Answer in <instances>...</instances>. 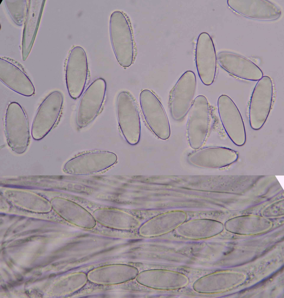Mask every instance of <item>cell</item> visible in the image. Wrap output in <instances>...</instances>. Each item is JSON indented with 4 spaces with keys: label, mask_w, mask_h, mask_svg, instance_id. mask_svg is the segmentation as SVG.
Masks as SVG:
<instances>
[{
    "label": "cell",
    "mask_w": 284,
    "mask_h": 298,
    "mask_svg": "<svg viewBox=\"0 0 284 298\" xmlns=\"http://www.w3.org/2000/svg\"><path fill=\"white\" fill-rule=\"evenodd\" d=\"M139 98L142 111L148 123L150 126H158L169 136L167 117L156 96L150 91L144 89L140 93Z\"/></svg>",
    "instance_id": "9"
},
{
    "label": "cell",
    "mask_w": 284,
    "mask_h": 298,
    "mask_svg": "<svg viewBox=\"0 0 284 298\" xmlns=\"http://www.w3.org/2000/svg\"><path fill=\"white\" fill-rule=\"evenodd\" d=\"M9 284L11 286H17L19 285V283L15 281H12L10 282L9 283Z\"/></svg>",
    "instance_id": "14"
},
{
    "label": "cell",
    "mask_w": 284,
    "mask_h": 298,
    "mask_svg": "<svg viewBox=\"0 0 284 298\" xmlns=\"http://www.w3.org/2000/svg\"><path fill=\"white\" fill-rule=\"evenodd\" d=\"M33 279H29L25 283V284L26 285H28L30 283H31L32 282V281H33Z\"/></svg>",
    "instance_id": "15"
},
{
    "label": "cell",
    "mask_w": 284,
    "mask_h": 298,
    "mask_svg": "<svg viewBox=\"0 0 284 298\" xmlns=\"http://www.w3.org/2000/svg\"><path fill=\"white\" fill-rule=\"evenodd\" d=\"M226 149L209 147L194 152L188 156V160L194 166L200 168H213L223 167L228 164Z\"/></svg>",
    "instance_id": "12"
},
{
    "label": "cell",
    "mask_w": 284,
    "mask_h": 298,
    "mask_svg": "<svg viewBox=\"0 0 284 298\" xmlns=\"http://www.w3.org/2000/svg\"><path fill=\"white\" fill-rule=\"evenodd\" d=\"M63 101V95L59 91H54L48 95L38 108L32 128L51 129L60 114Z\"/></svg>",
    "instance_id": "10"
},
{
    "label": "cell",
    "mask_w": 284,
    "mask_h": 298,
    "mask_svg": "<svg viewBox=\"0 0 284 298\" xmlns=\"http://www.w3.org/2000/svg\"><path fill=\"white\" fill-rule=\"evenodd\" d=\"M273 91L272 81L269 76H263L257 82L249 106V120L252 125L261 126L266 121L271 110Z\"/></svg>",
    "instance_id": "5"
},
{
    "label": "cell",
    "mask_w": 284,
    "mask_h": 298,
    "mask_svg": "<svg viewBox=\"0 0 284 298\" xmlns=\"http://www.w3.org/2000/svg\"><path fill=\"white\" fill-rule=\"evenodd\" d=\"M2 287L4 290H7V288L5 285H3Z\"/></svg>",
    "instance_id": "18"
},
{
    "label": "cell",
    "mask_w": 284,
    "mask_h": 298,
    "mask_svg": "<svg viewBox=\"0 0 284 298\" xmlns=\"http://www.w3.org/2000/svg\"><path fill=\"white\" fill-rule=\"evenodd\" d=\"M31 269H27V270H26V272H29V271H31Z\"/></svg>",
    "instance_id": "21"
},
{
    "label": "cell",
    "mask_w": 284,
    "mask_h": 298,
    "mask_svg": "<svg viewBox=\"0 0 284 298\" xmlns=\"http://www.w3.org/2000/svg\"><path fill=\"white\" fill-rule=\"evenodd\" d=\"M55 276V274H52L50 275L49 277V278H51Z\"/></svg>",
    "instance_id": "19"
},
{
    "label": "cell",
    "mask_w": 284,
    "mask_h": 298,
    "mask_svg": "<svg viewBox=\"0 0 284 298\" xmlns=\"http://www.w3.org/2000/svg\"><path fill=\"white\" fill-rule=\"evenodd\" d=\"M41 274L42 273L40 272H36L35 273V274L38 276H40L41 275Z\"/></svg>",
    "instance_id": "17"
},
{
    "label": "cell",
    "mask_w": 284,
    "mask_h": 298,
    "mask_svg": "<svg viewBox=\"0 0 284 298\" xmlns=\"http://www.w3.org/2000/svg\"><path fill=\"white\" fill-rule=\"evenodd\" d=\"M25 293L26 294V295L28 296H29L30 295V294L28 291H25Z\"/></svg>",
    "instance_id": "20"
},
{
    "label": "cell",
    "mask_w": 284,
    "mask_h": 298,
    "mask_svg": "<svg viewBox=\"0 0 284 298\" xmlns=\"http://www.w3.org/2000/svg\"><path fill=\"white\" fill-rule=\"evenodd\" d=\"M106 83L101 78L94 80L88 87L81 98L76 112L78 122L89 121L99 112L106 93Z\"/></svg>",
    "instance_id": "7"
},
{
    "label": "cell",
    "mask_w": 284,
    "mask_h": 298,
    "mask_svg": "<svg viewBox=\"0 0 284 298\" xmlns=\"http://www.w3.org/2000/svg\"><path fill=\"white\" fill-rule=\"evenodd\" d=\"M109 31L112 45L119 63L123 67L130 66L134 55L133 35L128 19L121 12L116 10L111 14Z\"/></svg>",
    "instance_id": "1"
},
{
    "label": "cell",
    "mask_w": 284,
    "mask_h": 298,
    "mask_svg": "<svg viewBox=\"0 0 284 298\" xmlns=\"http://www.w3.org/2000/svg\"><path fill=\"white\" fill-rule=\"evenodd\" d=\"M218 62L225 71L239 78L257 81L263 76L261 70L251 61L241 57H233L227 53H219L216 57Z\"/></svg>",
    "instance_id": "8"
},
{
    "label": "cell",
    "mask_w": 284,
    "mask_h": 298,
    "mask_svg": "<svg viewBox=\"0 0 284 298\" xmlns=\"http://www.w3.org/2000/svg\"><path fill=\"white\" fill-rule=\"evenodd\" d=\"M210 122V109L208 101L204 96L200 95L194 100L189 111L187 133L190 146L199 148L206 137Z\"/></svg>",
    "instance_id": "2"
},
{
    "label": "cell",
    "mask_w": 284,
    "mask_h": 298,
    "mask_svg": "<svg viewBox=\"0 0 284 298\" xmlns=\"http://www.w3.org/2000/svg\"><path fill=\"white\" fill-rule=\"evenodd\" d=\"M6 264L10 268H11L13 266L11 264V263H10L9 262H7Z\"/></svg>",
    "instance_id": "16"
},
{
    "label": "cell",
    "mask_w": 284,
    "mask_h": 298,
    "mask_svg": "<svg viewBox=\"0 0 284 298\" xmlns=\"http://www.w3.org/2000/svg\"><path fill=\"white\" fill-rule=\"evenodd\" d=\"M197 86L194 73L185 72L174 85L170 98V107L171 116L179 121L187 114L194 100Z\"/></svg>",
    "instance_id": "3"
},
{
    "label": "cell",
    "mask_w": 284,
    "mask_h": 298,
    "mask_svg": "<svg viewBox=\"0 0 284 298\" xmlns=\"http://www.w3.org/2000/svg\"><path fill=\"white\" fill-rule=\"evenodd\" d=\"M0 79L5 85L20 95L29 97L35 93L32 82L23 70L18 67L12 65L1 66Z\"/></svg>",
    "instance_id": "11"
},
{
    "label": "cell",
    "mask_w": 284,
    "mask_h": 298,
    "mask_svg": "<svg viewBox=\"0 0 284 298\" xmlns=\"http://www.w3.org/2000/svg\"><path fill=\"white\" fill-rule=\"evenodd\" d=\"M217 58L212 38L206 32L199 35L197 41L195 61L199 77L205 85L214 81L216 72Z\"/></svg>",
    "instance_id": "6"
},
{
    "label": "cell",
    "mask_w": 284,
    "mask_h": 298,
    "mask_svg": "<svg viewBox=\"0 0 284 298\" xmlns=\"http://www.w3.org/2000/svg\"><path fill=\"white\" fill-rule=\"evenodd\" d=\"M87 56L84 49L76 46L72 49L68 60L66 70V86L70 97L74 99L81 95L88 76Z\"/></svg>",
    "instance_id": "4"
},
{
    "label": "cell",
    "mask_w": 284,
    "mask_h": 298,
    "mask_svg": "<svg viewBox=\"0 0 284 298\" xmlns=\"http://www.w3.org/2000/svg\"><path fill=\"white\" fill-rule=\"evenodd\" d=\"M15 276L18 281L20 282L22 281L23 280L22 276L19 274H16L15 275Z\"/></svg>",
    "instance_id": "13"
}]
</instances>
